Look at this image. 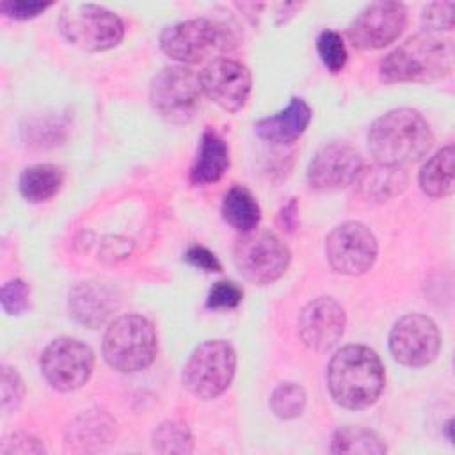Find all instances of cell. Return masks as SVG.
I'll use <instances>...</instances> for the list:
<instances>
[{"instance_id": "6da1fadb", "label": "cell", "mask_w": 455, "mask_h": 455, "mask_svg": "<svg viewBox=\"0 0 455 455\" xmlns=\"http://www.w3.org/2000/svg\"><path fill=\"white\" fill-rule=\"evenodd\" d=\"M434 135L427 119L402 107L377 117L368 130V149L377 164L403 167L418 162L432 148Z\"/></svg>"}, {"instance_id": "7a4b0ae2", "label": "cell", "mask_w": 455, "mask_h": 455, "mask_svg": "<svg viewBox=\"0 0 455 455\" xmlns=\"http://www.w3.org/2000/svg\"><path fill=\"white\" fill-rule=\"evenodd\" d=\"M386 373L379 355L364 345L339 348L327 368V386L336 403L347 409H366L384 389Z\"/></svg>"}, {"instance_id": "3957f363", "label": "cell", "mask_w": 455, "mask_h": 455, "mask_svg": "<svg viewBox=\"0 0 455 455\" xmlns=\"http://www.w3.org/2000/svg\"><path fill=\"white\" fill-rule=\"evenodd\" d=\"M453 69V44L450 39L419 32L405 39L380 60L386 82H432Z\"/></svg>"}, {"instance_id": "277c9868", "label": "cell", "mask_w": 455, "mask_h": 455, "mask_svg": "<svg viewBox=\"0 0 455 455\" xmlns=\"http://www.w3.org/2000/svg\"><path fill=\"white\" fill-rule=\"evenodd\" d=\"M236 39L233 32L220 21L210 18H194L169 25L160 34L162 52L181 62L199 64L213 55L233 50Z\"/></svg>"}, {"instance_id": "5b68a950", "label": "cell", "mask_w": 455, "mask_h": 455, "mask_svg": "<svg viewBox=\"0 0 455 455\" xmlns=\"http://www.w3.org/2000/svg\"><path fill=\"white\" fill-rule=\"evenodd\" d=\"M103 357L117 371L146 370L156 355L158 341L153 323L140 315L117 316L103 336Z\"/></svg>"}, {"instance_id": "8992f818", "label": "cell", "mask_w": 455, "mask_h": 455, "mask_svg": "<svg viewBox=\"0 0 455 455\" xmlns=\"http://www.w3.org/2000/svg\"><path fill=\"white\" fill-rule=\"evenodd\" d=\"M59 30L73 46L87 52H103L121 43L124 25L117 14L96 5L71 2L59 16Z\"/></svg>"}, {"instance_id": "52a82bcc", "label": "cell", "mask_w": 455, "mask_h": 455, "mask_svg": "<svg viewBox=\"0 0 455 455\" xmlns=\"http://www.w3.org/2000/svg\"><path fill=\"white\" fill-rule=\"evenodd\" d=\"M236 370V354L226 339H206L194 348L185 368V387L201 400H212L222 395Z\"/></svg>"}, {"instance_id": "ba28073f", "label": "cell", "mask_w": 455, "mask_h": 455, "mask_svg": "<svg viewBox=\"0 0 455 455\" xmlns=\"http://www.w3.org/2000/svg\"><path fill=\"white\" fill-rule=\"evenodd\" d=\"M238 272L254 284L277 281L290 265V249L270 231L252 229L243 233L233 249Z\"/></svg>"}, {"instance_id": "9c48e42d", "label": "cell", "mask_w": 455, "mask_h": 455, "mask_svg": "<svg viewBox=\"0 0 455 455\" xmlns=\"http://www.w3.org/2000/svg\"><path fill=\"white\" fill-rule=\"evenodd\" d=\"M41 373L57 391L82 387L94 368V354L89 345L75 338H57L41 354Z\"/></svg>"}, {"instance_id": "30bf717a", "label": "cell", "mask_w": 455, "mask_h": 455, "mask_svg": "<svg viewBox=\"0 0 455 455\" xmlns=\"http://www.w3.org/2000/svg\"><path fill=\"white\" fill-rule=\"evenodd\" d=\"M203 94L199 73L185 66H167L151 82L149 98L155 110L169 121H187Z\"/></svg>"}, {"instance_id": "8fae6325", "label": "cell", "mask_w": 455, "mask_h": 455, "mask_svg": "<svg viewBox=\"0 0 455 455\" xmlns=\"http://www.w3.org/2000/svg\"><path fill=\"white\" fill-rule=\"evenodd\" d=\"M379 245L375 235L363 222H343L325 240L329 265L345 275H361L377 259Z\"/></svg>"}, {"instance_id": "7c38bea8", "label": "cell", "mask_w": 455, "mask_h": 455, "mask_svg": "<svg viewBox=\"0 0 455 455\" xmlns=\"http://www.w3.org/2000/svg\"><path fill=\"white\" fill-rule=\"evenodd\" d=\"M441 348L437 325L425 315L411 313L402 316L389 332V350L405 366L430 364Z\"/></svg>"}, {"instance_id": "4fadbf2b", "label": "cell", "mask_w": 455, "mask_h": 455, "mask_svg": "<svg viewBox=\"0 0 455 455\" xmlns=\"http://www.w3.org/2000/svg\"><path fill=\"white\" fill-rule=\"evenodd\" d=\"M407 25V9L400 2L366 5L348 25L347 36L359 50H379L391 44Z\"/></svg>"}, {"instance_id": "5bb4252c", "label": "cell", "mask_w": 455, "mask_h": 455, "mask_svg": "<svg viewBox=\"0 0 455 455\" xmlns=\"http://www.w3.org/2000/svg\"><path fill=\"white\" fill-rule=\"evenodd\" d=\"M199 80L203 94L229 112H236L245 105L252 87L251 71L242 62L228 57L210 60L199 73Z\"/></svg>"}, {"instance_id": "9a60e30c", "label": "cell", "mask_w": 455, "mask_h": 455, "mask_svg": "<svg viewBox=\"0 0 455 455\" xmlns=\"http://www.w3.org/2000/svg\"><path fill=\"white\" fill-rule=\"evenodd\" d=\"M345 309L332 297L311 300L299 316V336L302 343L316 352L332 348L345 332Z\"/></svg>"}, {"instance_id": "2e32d148", "label": "cell", "mask_w": 455, "mask_h": 455, "mask_svg": "<svg viewBox=\"0 0 455 455\" xmlns=\"http://www.w3.org/2000/svg\"><path fill=\"white\" fill-rule=\"evenodd\" d=\"M361 167V155L352 146L332 142L318 149L309 162L307 181L311 188L320 192L339 190L354 183Z\"/></svg>"}, {"instance_id": "e0dca14e", "label": "cell", "mask_w": 455, "mask_h": 455, "mask_svg": "<svg viewBox=\"0 0 455 455\" xmlns=\"http://www.w3.org/2000/svg\"><path fill=\"white\" fill-rule=\"evenodd\" d=\"M69 315L82 325L96 329L116 311L114 290L98 281H84L73 286L68 300Z\"/></svg>"}, {"instance_id": "ac0fdd59", "label": "cell", "mask_w": 455, "mask_h": 455, "mask_svg": "<svg viewBox=\"0 0 455 455\" xmlns=\"http://www.w3.org/2000/svg\"><path fill=\"white\" fill-rule=\"evenodd\" d=\"M311 121V107L302 98H291L290 103L274 116L263 117L254 124L259 139L272 144H290L297 140Z\"/></svg>"}, {"instance_id": "d6986e66", "label": "cell", "mask_w": 455, "mask_h": 455, "mask_svg": "<svg viewBox=\"0 0 455 455\" xmlns=\"http://www.w3.org/2000/svg\"><path fill=\"white\" fill-rule=\"evenodd\" d=\"M229 167V148L226 140L212 128L203 132L197 156L190 169V180L196 185L219 181Z\"/></svg>"}, {"instance_id": "ffe728a7", "label": "cell", "mask_w": 455, "mask_h": 455, "mask_svg": "<svg viewBox=\"0 0 455 455\" xmlns=\"http://www.w3.org/2000/svg\"><path fill=\"white\" fill-rule=\"evenodd\" d=\"M354 183L364 197L384 201L405 188L407 174L402 167H391L375 162L371 167H361Z\"/></svg>"}, {"instance_id": "44dd1931", "label": "cell", "mask_w": 455, "mask_h": 455, "mask_svg": "<svg viewBox=\"0 0 455 455\" xmlns=\"http://www.w3.org/2000/svg\"><path fill=\"white\" fill-rule=\"evenodd\" d=\"M455 149L451 144L441 148L419 171V187L430 197H444L453 192Z\"/></svg>"}, {"instance_id": "7402d4cb", "label": "cell", "mask_w": 455, "mask_h": 455, "mask_svg": "<svg viewBox=\"0 0 455 455\" xmlns=\"http://www.w3.org/2000/svg\"><path fill=\"white\" fill-rule=\"evenodd\" d=\"M64 172L53 164H36L20 174L18 188L28 203H44L62 187Z\"/></svg>"}, {"instance_id": "603a6c76", "label": "cell", "mask_w": 455, "mask_h": 455, "mask_svg": "<svg viewBox=\"0 0 455 455\" xmlns=\"http://www.w3.org/2000/svg\"><path fill=\"white\" fill-rule=\"evenodd\" d=\"M222 217L235 229L247 233L258 228L261 210L254 196L242 185L231 187L222 201Z\"/></svg>"}, {"instance_id": "cb8c5ba5", "label": "cell", "mask_w": 455, "mask_h": 455, "mask_svg": "<svg viewBox=\"0 0 455 455\" xmlns=\"http://www.w3.org/2000/svg\"><path fill=\"white\" fill-rule=\"evenodd\" d=\"M332 453H386V444L382 439L366 428L361 427H341L334 432L331 448Z\"/></svg>"}, {"instance_id": "d4e9b609", "label": "cell", "mask_w": 455, "mask_h": 455, "mask_svg": "<svg viewBox=\"0 0 455 455\" xmlns=\"http://www.w3.org/2000/svg\"><path fill=\"white\" fill-rule=\"evenodd\" d=\"M69 434L75 443H107L114 434V421L105 412H87L69 425Z\"/></svg>"}, {"instance_id": "484cf974", "label": "cell", "mask_w": 455, "mask_h": 455, "mask_svg": "<svg viewBox=\"0 0 455 455\" xmlns=\"http://www.w3.org/2000/svg\"><path fill=\"white\" fill-rule=\"evenodd\" d=\"M153 448L158 453H190L194 450L192 434L181 421H164L153 434Z\"/></svg>"}, {"instance_id": "4316f807", "label": "cell", "mask_w": 455, "mask_h": 455, "mask_svg": "<svg viewBox=\"0 0 455 455\" xmlns=\"http://www.w3.org/2000/svg\"><path fill=\"white\" fill-rule=\"evenodd\" d=\"M306 405V391L302 386L295 382H284L279 384L272 396H270V407L274 414L281 419H293L300 416Z\"/></svg>"}, {"instance_id": "83f0119b", "label": "cell", "mask_w": 455, "mask_h": 455, "mask_svg": "<svg viewBox=\"0 0 455 455\" xmlns=\"http://www.w3.org/2000/svg\"><path fill=\"white\" fill-rule=\"evenodd\" d=\"M318 46V53L320 59L323 62V66L331 71V73H338L343 69V66L347 64V46L343 43V37L334 32V30H323L318 36L316 41Z\"/></svg>"}, {"instance_id": "f1b7e54d", "label": "cell", "mask_w": 455, "mask_h": 455, "mask_svg": "<svg viewBox=\"0 0 455 455\" xmlns=\"http://www.w3.org/2000/svg\"><path fill=\"white\" fill-rule=\"evenodd\" d=\"M0 302L7 315H21L30 307V286L23 279H11L2 286Z\"/></svg>"}, {"instance_id": "f546056e", "label": "cell", "mask_w": 455, "mask_h": 455, "mask_svg": "<svg viewBox=\"0 0 455 455\" xmlns=\"http://www.w3.org/2000/svg\"><path fill=\"white\" fill-rule=\"evenodd\" d=\"M242 297L243 290L236 283L222 279L210 288L206 306L212 309H233L242 302Z\"/></svg>"}, {"instance_id": "4dcf8cb0", "label": "cell", "mask_w": 455, "mask_h": 455, "mask_svg": "<svg viewBox=\"0 0 455 455\" xmlns=\"http://www.w3.org/2000/svg\"><path fill=\"white\" fill-rule=\"evenodd\" d=\"M455 4L451 0L448 2H434L428 4L423 11V25L428 32L432 30H450L453 28L455 18H453Z\"/></svg>"}, {"instance_id": "1f68e13d", "label": "cell", "mask_w": 455, "mask_h": 455, "mask_svg": "<svg viewBox=\"0 0 455 455\" xmlns=\"http://www.w3.org/2000/svg\"><path fill=\"white\" fill-rule=\"evenodd\" d=\"M25 395V386L16 370L4 366L2 370V407L4 411L16 409Z\"/></svg>"}, {"instance_id": "d6a6232c", "label": "cell", "mask_w": 455, "mask_h": 455, "mask_svg": "<svg viewBox=\"0 0 455 455\" xmlns=\"http://www.w3.org/2000/svg\"><path fill=\"white\" fill-rule=\"evenodd\" d=\"M0 453H4V455H7V453H20V455L44 453V446L37 437L25 434V432H16L2 441Z\"/></svg>"}, {"instance_id": "836d02e7", "label": "cell", "mask_w": 455, "mask_h": 455, "mask_svg": "<svg viewBox=\"0 0 455 455\" xmlns=\"http://www.w3.org/2000/svg\"><path fill=\"white\" fill-rule=\"evenodd\" d=\"M52 7V2H28V0H4L0 11L14 20H30Z\"/></svg>"}, {"instance_id": "e575fe53", "label": "cell", "mask_w": 455, "mask_h": 455, "mask_svg": "<svg viewBox=\"0 0 455 455\" xmlns=\"http://www.w3.org/2000/svg\"><path fill=\"white\" fill-rule=\"evenodd\" d=\"M185 259L190 265H194V267H197L204 272H220L222 270L217 256L212 251H208L206 247H201V245L190 247L185 254Z\"/></svg>"}, {"instance_id": "d590c367", "label": "cell", "mask_w": 455, "mask_h": 455, "mask_svg": "<svg viewBox=\"0 0 455 455\" xmlns=\"http://www.w3.org/2000/svg\"><path fill=\"white\" fill-rule=\"evenodd\" d=\"M297 219H299V215H297V203H295V199L291 197L284 206H283V210H281V224L283 226H286V229H293L295 228V224H297Z\"/></svg>"}, {"instance_id": "8d00e7d4", "label": "cell", "mask_w": 455, "mask_h": 455, "mask_svg": "<svg viewBox=\"0 0 455 455\" xmlns=\"http://www.w3.org/2000/svg\"><path fill=\"white\" fill-rule=\"evenodd\" d=\"M444 428H446V435H448V441H450V443H453V435H451V428H453V421H451V419H450V421H448V423H446V427H444Z\"/></svg>"}]
</instances>
